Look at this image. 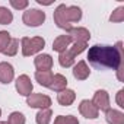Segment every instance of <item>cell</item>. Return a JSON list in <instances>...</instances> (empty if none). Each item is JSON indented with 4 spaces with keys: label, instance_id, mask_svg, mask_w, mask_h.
<instances>
[{
    "label": "cell",
    "instance_id": "obj_1",
    "mask_svg": "<svg viewBox=\"0 0 124 124\" xmlns=\"http://www.w3.org/2000/svg\"><path fill=\"white\" fill-rule=\"evenodd\" d=\"M121 41L117 42V45H93L88 51V60L89 63L99 69H112L117 70L123 64V47Z\"/></svg>",
    "mask_w": 124,
    "mask_h": 124
},
{
    "label": "cell",
    "instance_id": "obj_2",
    "mask_svg": "<svg viewBox=\"0 0 124 124\" xmlns=\"http://www.w3.org/2000/svg\"><path fill=\"white\" fill-rule=\"evenodd\" d=\"M82 19V10L78 6H66V5H58L54 10V23L60 28L69 31L72 29V23H76Z\"/></svg>",
    "mask_w": 124,
    "mask_h": 124
},
{
    "label": "cell",
    "instance_id": "obj_3",
    "mask_svg": "<svg viewBox=\"0 0 124 124\" xmlns=\"http://www.w3.org/2000/svg\"><path fill=\"white\" fill-rule=\"evenodd\" d=\"M21 44H22V54L25 57H29L39 53L45 47V39L42 37H32V38L23 37Z\"/></svg>",
    "mask_w": 124,
    "mask_h": 124
},
{
    "label": "cell",
    "instance_id": "obj_4",
    "mask_svg": "<svg viewBox=\"0 0 124 124\" xmlns=\"http://www.w3.org/2000/svg\"><path fill=\"white\" fill-rule=\"evenodd\" d=\"M22 21L26 26H39L41 23H44L45 21V13L39 9H28L23 12V16H22Z\"/></svg>",
    "mask_w": 124,
    "mask_h": 124
},
{
    "label": "cell",
    "instance_id": "obj_5",
    "mask_svg": "<svg viewBox=\"0 0 124 124\" xmlns=\"http://www.w3.org/2000/svg\"><path fill=\"white\" fill-rule=\"evenodd\" d=\"M26 104L31 108H50L51 105V98L44 95V93H31L29 96H26Z\"/></svg>",
    "mask_w": 124,
    "mask_h": 124
},
{
    "label": "cell",
    "instance_id": "obj_6",
    "mask_svg": "<svg viewBox=\"0 0 124 124\" xmlns=\"http://www.w3.org/2000/svg\"><path fill=\"white\" fill-rule=\"evenodd\" d=\"M32 89H34V85H32V82H31V79H29L28 75H21L16 79V91H18L19 95L29 96L31 92H32Z\"/></svg>",
    "mask_w": 124,
    "mask_h": 124
},
{
    "label": "cell",
    "instance_id": "obj_7",
    "mask_svg": "<svg viewBox=\"0 0 124 124\" xmlns=\"http://www.w3.org/2000/svg\"><path fill=\"white\" fill-rule=\"evenodd\" d=\"M92 104H93L98 109H101V111L109 109V95H108V92L104 91V89H98V91L95 92V95H93Z\"/></svg>",
    "mask_w": 124,
    "mask_h": 124
},
{
    "label": "cell",
    "instance_id": "obj_8",
    "mask_svg": "<svg viewBox=\"0 0 124 124\" xmlns=\"http://www.w3.org/2000/svg\"><path fill=\"white\" fill-rule=\"evenodd\" d=\"M67 35L72 38L73 42H86L91 39V32L86 29V28H82V26H78V28H72L67 31Z\"/></svg>",
    "mask_w": 124,
    "mask_h": 124
},
{
    "label": "cell",
    "instance_id": "obj_9",
    "mask_svg": "<svg viewBox=\"0 0 124 124\" xmlns=\"http://www.w3.org/2000/svg\"><path fill=\"white\" fill-rule=\"evenodd\" d=\"M79 112L85 117V118H98L99 115V109L92 104V101L89 99H83L79 105Z\"/></svg>",
    "mask_w": 124,
    "mask_h": 124
},
{
    "label": "cell",
    "instance_id": "obj_10",
    "mask_svg": "<svg viewBox=\"0 0 124 124\" xmlns=\"http://www.w3.org/2000/svg\"><path fill=\"white\" fill-rule=\"evenodd\" d=\"M34 64L37 67V70L39 72H45V70H51L53 69V57L50 54H39L34 58Z\"/></svg>",
    "mask_w": 124,
    "mask_h": 124
},
{
    "label": "cell",
    "instance_id": "obj_11",
    "mask_svg": "<svg viewBox=\"0 0 124 124\" xmlns=\"http://www.w3.org/2000/svg\"><path fill=\"white\" fill-rule=\"evenodd\" d=\"M15 78V70L12 67L10 63L8 61H2L0 63V82L5 83V85H9Z\"/></svg>",
    "mask_w": 124,
    "mask_h": 124
},
{
    "label": "cell",
    "instance_id": "obj_12",
    "mask_svg": "<svg viewBox=\"0 0 124 124\" xmlns=\"http://www.w3.org/2000/svg\"><path fill=\"white\" fill-rule=\"evenodd\" d=\"M91 75V70L86 64V61L85 60H80L78 61V64H75L73 67V78L78 79V80H86Z\"/></svg>",
    "mask_w": 124,
    "mask_h": 124
},
{
    "label": "cell",
    "instance_id": "obj_13",
    "mask_svg": "<svg viewBox=\"0 0 124 124\" xmlns=\"http://www.w3.org/2000/svg\"><path fill=\"white\" fill-rule=\"evenodd\" d=\"M72 42H73V41H72V38H70L67 34L58 35V37L54 39V42H53V50L57 51V53H63V51H66V50L70 47Z\"/></svg>",
    "mask_w": 124,
    "mask_h": 124
},
{
    "label": "cell",
    "instance_id": "obj_14",
    "mask_svg": "<svg viewBox=\"0 0 124 124\" xmlns=\"http://www.w3.org/2000/svg\"><path fill=\"white\" fill-rule=\"evenodd\" d=\"M76 99V93L75 91L72 89H64V91H61L57 93V101L60 105H63V107H70Z\"/></svg>",
    "mask_w": 124,
    "mask_h": 124
},
{
    "label": "cell",
    "instance_id": "obj_15",
    "mask_svg": "<svg viewBox=\"0 0 124 124\" xmlns=\"http://www.w3.org/2000/svg\"><path fill=\"white\" fill-rule=\"evenodd\" d=\"M50 89L51 91H55V92H61V91L67 89V79H66V76L60 75V73L54 75L53 76V80L50 83Z\"/></svg>",
    "mask_w": 124,
    "mask_h": 124
},
{
    "label": "cell",
    "instance_id": "obj_16",
    "mask_svg": "<svg viewBox=\"0 0 124 124\" xmlns=\"http://www.w3.org/2000/svg\"><path fill=\"white\" fill-rule=\"evenodd\" d=\"M105 120L108 124H124V114L118 109H107L105 111Z\"/></svg>",
    "mask_w": 124,
    "mask_h": 124
},
{
    "label": "cell",
    "instance_id": "obj_17",
    "mask_svg": "<svg viewBox=\"0 0 124 124\" xmlns=\"http://www.w3.org/2000/svg\"><path fill=\"white\" fill-rule=\"evenodd\" d=\"M53 72L51 70H45V72H39V70H37L35 72V80L41 85V86H47V88H50V83H51V80H53Z\"/></svg>",
    "mask_w": 124,
    "mask_h": 124
},
{
    "label": "cell",
    "instance_id": "obj_18",
    "mask_svg": "<svg viewBox=\"0 0 124 124\" xmlns=\"http://www.w3.org/2000/svg\"><path fill=\"white\" fill-rule=\"evenodd\" d=\"M51 115H53V111H51L50 108L39 109L38 114L35 115L37 124H50V121H51Z\"/></svg>",
    "mask_w": 124,
    "mask_h": 124
},
{
    "label": "cell",
    "instance_id": "obj_19",
    "mask_svg": "<svg viewBox=\"0 0 124 124\" xmlns=\"http://www.w3.org/2000/svg\"><path fill=\"white\" fill-rule=\"evenodd\" d=\"M58 63H60L61 67H70V66L75 64V57L69 53V50H66L63 53H60V55H58Z\"/></svg>",
    "mask_w": 124,
    "mask_h": 124
},
{
    "label": "cell",
    "instance_id": "obj_20",
    "mask_svg": "<svg viewBox=\"0 0 124 124\" xmlns=\"http://www.w3.org/2000/svg\"><path fill=\"white\" fill-rule=\"evenodd\" d=\"M12 21H13L12 12L5 6H0V25H9L12 23Z\"/></svg>",
    "mask_w": 124,
    "mask_h": 124
},
{
    "label": "cell",
    "instance_id": "obj_21",
    "mask_svg": "<svg viewBox=\"0 0 124 124\" xmlns=\"http://www.w3.org/2000/svg\"><path fill=\"white\" fill-rule=\"evenodd\" d=\"M18 50H19V39L12 38L10 42H9V45H8V48L3 51V54L5 55H9V57H13V55H16Z\"/></svg>",
    "mask_w": 124,
    "mask_h": 124
},
{
    "label": "cell",
    "instance_id": "obj_22",
    "mask_svg": "<svg viewBox=\"0 0 124 124\" xmlns=\"http://www.w3.org/2000/svg\"><path fill=\"white\" fill-rule=\"evenodd\" d=\"M86 47H88L86 42H73V44L70 45V48H67V50H69V53H70L73 57H76V55H79L80 53H83V51L86 50Z\"/></svg>",
    "mask_w": 124,
    "mask_h": 124
},
{
    "label": "cell",
    "instance_id": "obj_23",
    "mask_svg": "<svg viewBox=\"0 0 124 124\" xmlns=\"http://www.w3.org/2000/svg\"><path fill=\"white\" fill-rule=\"evenodd\" d=\"M54 124H79V120L73 115H58L55 117Z\"/></svg>",
    "mask_w": 124,
    "mask_h": 124
},
{
    "label": "cell",
    "instance_id": "obj_24",
    "mask_svg": "<svg viewBox=\"0 0 124 124\" xmlns=\"http://www.w3.org/2000/svg\"><path fill=\"white\" fill-rule=\"evenodd\" d=\"M8 124H25V115L19 111H15L9 115Z\"/></svg>",
    "mask_w": 124,
    "mask_h": 124
},
{
    "label": "cell",
    "instance_id": "obj_25",
    "mask_svg": "<svg viewBox=\"0 0 124 124\" xmlns=\"http://www.w3.org/2000/svg\"><path fill=\"white\" fill-rule=\"evenodd\" d=\"M10 39L12 38H10V34L8 31H0V53H3L8 48Z\"/></svg>",
    "mask_w": 124,
    "mask_h": 124
},
{
    "label": "cell",
    "instance_id": "obj_26",
    "mask_svg": "<svg viewBox=\"0 0 124 124\" xmlns=\"http://www.w3.org/2000/svg\"><path fill=\"white\" fill-rule=\"evenodd\" d=\"M109 21L111 22H115V23H118V22H123L124 21V6H120V8H117L112 13H111V16H109Z\"/></svg>",
    "mask_w": 124,
    "mask_h": 124
},
{
    "label": "cell",
    "instance_id": "obj_27",
    "mask_svg": "<svg viewBox=\"0 0 124 124\" xmlns=\"http://www.w3.org/2000/svg\"><path fill=\"white\" fill-rule=\"evenodd\" d=\"M28 0H10V6L13 9H18V10H22V9H26L28 8Z\"/></svg>",
    "mask_w": 124,
    "mask_h": 124
},
{
    "label": "cell",
    "instance_id": "obj_28",
    "mask_svg": "<svg viewBox=\"0 0 124 124\" xmlns=\"http://www.w3.org/2000/svg\"><path fill=\"white\" fill-rule=\"evenodd\" d=\"M123 95H124V89H120L117 93V104L120 108H124V101H123Z\"/></svg>",
    "mask_w": 124,
    "mask_h": 124
},
{
    "label": "cell",
    "instance_id": "obj_29",
    "mask_svg": "<svg viewBox=\"0 0 124 124\" xmlns=\"http://www.w3.org/2000/svg\"><path fill=\"white\" fill-rule=\"evenodd\" d=\"M0 124H8V121H0Z\"/></svg>",
    "mask_w": 124,
    "mask_h": 124
},
{
    "label": "cell",
    "instance_id": "obj_30",
    "mask_svg": "<svg viewBox=\"0 0 124 124\" xmlns=\"http://www.w3.org/2000/svg\"><path fill=\"white\" fill-rule=\"evenodd\" d=\"M0 117H2V109H0Z\"/></svg>",
    "mask_w": 124,
    "mask_h": 124
}]
</instances>
